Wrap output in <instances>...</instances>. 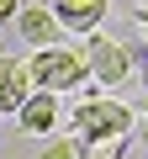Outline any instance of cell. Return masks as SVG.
I'll return each mask as SVG.
<instances>
[{
    "instance_id": "277c9868",
    "label": "cell",
    "mask_w": 148,
    "mask_h": 159,
    "mask_svg": "<svg viewBox=\"0 0 148 159\" xmlns=\"http://www.w3.org/2000/svg\"><path fill=\"white\" fill-rule=\"evenodd\" d=\"M37 90V74H32V58H11V53H0V111H21L27 96Z\"/></svg>"
},
{
    "instance_id": "30bf717a",
    "label": "cell",
    "mask_w": 148,
    "mask_h": 159,
    "mask_svg": "<svg viewBox=\"0 0 148 159\" xmlns=\"http://www.w3.org/2000/svg\"><path fill=\"white\" fill-rule=\"evenodd\" d=\"M16 16V0H0V21H11Z\"/></svg>"
},
{
    "instance_id": "7a4b0ae2",
    "label": "cell",
    "mask_w": 148,
    "mask_h": 159,
    "mask_svg": "<svg viewBox=\"0 0 148 159\" xmlns=\"http://www.w3.org/2000/svg\"><path fill=\"white\" fill-rule=\"evenodd\" d=\"M32 74H37V85L42 90H80L85 85V80H95L90 74V58L85 53H74V48H37V58H32Z\"/></svg>"
},
{
    "instance_id": "6da1fadb",
    "label": "cell",
    "mask_w": 148,
    "mask_h": 159,
    "mask_svg": "<svg viewBox=\"0 0 148 159\" xmlns=\"http://www.w3.org/2000/svg\"><path fill=\"white\" fill-rule=\"evenodd\" d=\"M74 133L85 138V148H101V143H111V138H127V133H132V106L90 90L85 106L74 111Z\"/></svg>"
},
{
    "instance_id": "52a82bcc",
    "label": "cell",
    "mask_w": 148,
    "mask_h": 159,
    "mask_svg": "<svg viewBox=\"0 0 148 159\" xmlns=\"http://www.w3.org/2000/svg\"><path fill=\"white\" fill-rule=\"evenodd\" d=\"M53 11H58V21H63L69 32H90V27L106 21L111 0H53Z\"/></svg>"
},
{
    "instance_id": "ba28073f",
    "label": "cell",
    "mask_w": 148,
    "mask_h": 159,
    "mask_svg": "<svg viewBox=\"0 0 148 159\" xmlns=\"http://www.w3.org/2000/svg\"><path fill=\"white\" fill-rule=\"evenodd\" d=\"M85 154H90V148H85V138L74 133V138H53V143H48L37 159H85Z\"/></svg>"
},
{
    "instance_id": "5b68a950",
    "label": "cell",
    "mask_w": 148,
    "mask_h": 159,
    "mask_svg": "<svg viewBox=\"0 0 148 159\" xmlns=\"http://www.w3.org/2000/svg\"><path fill=\"white\" fill-rule=\"evenodd\" d=\"M58 117H63V111H58V90H42V85H37V90L27 96V106L16 111L21 133H42V138L58 133Z\"/></svg>"
},
{
    "instance_id": "7c38bea8",
    "label": "cell",
    "mask_w": 148,
    "mask_h": 159,
    "mask_svg": "<svg viewBox=\"0 0 148 159\" xmlns=\"http://www.w3.org/2000/svg\"><path fill=\"white\" fill-rule=\"evenodd\" d=\"M137 6H148V0H137Z\"/></svg>"
},
{
    "instance_id": "9c48e42d",
    "label": "cell",
    "mask_w": 148,
    "mask_h": 159,
    "mask_svg": "<svg viewBox=\"0 0 148 159\" xmlns=\"http://www.w3.org/2000/svg\"><path fill=\"white\" fill-rule=\"evenodd\" d=\"M137 21H143V53H148V6H137Z\"/></svg>"
},
{
    "instance_id": "3957f363",
    "label": "cell",
    "mask_w": 148,
    "mask_h": 159,
    "mask_svg": "<svg viewBox=\"0 0 148 159\" xmlns=\"http://www.w3.org/2000/svg\"><path fill=\"white\" fill-rule=\"evenodd\" d=\"M85 58H90V74L101 80V85H122V80H132V53H127L122 43H111V37H90Z\"/></svg>"
},
{
    "instance_id": "8992f818",
    "label": "cell",
    "mask_w": 148,
    "mask_h": 159,
    "mask_svg": "<svg viewBox=\"0 0 148 159\" xmlns=\"http://www.w3.org/2000/svg\"><path fill=\"white\" fill-rule=\"evenodd\" d=\"M58 11L53 6H27V11H16V32L32 43V48H53L58 43Z\"/></svg>"
},
{
    "instance_id": "4fadbf2b",
    "label": "cell",
    "mask_w": 148,
    "mask_h": 159,
    "mask_svg": "<svg viewBox=\"0 0 148 159\" xmlns=\"http://www.w3.org/2000/svg\"><path fill=\"white\" fill-rule=\"evenodd\" d=\"M143 143H148V133H143Z\"/></svg>"
},
{
    "instance_id": "5bb4252c",
    "label": "cell",
    "mask_w": 148,
    "mask_h": 159,
    "mask_svg": "<svg viewBox=\"0 0 148 159\" xmlns=\"http://www.w3.org/2000/svg\"><path fill=\"white\" fill-rule=\"evenodd\" d=\"M143 117H148V106H143Z\"/></svg>"
},
{
    "instance_id": "8fae6325",
    "label": "cell",
    "mask_w": 148,
    "mask_h": 159,
    "mask_svg": "<svg viewBox=\"0 0 148 159\" xmlns=\"http://www.w3.org/2000/svg\"><path fill=\"white\" fill-rule=\"evenodd\" d=\"M143 69H148V53H143Z\"/></svg>"
}]
</instances>
